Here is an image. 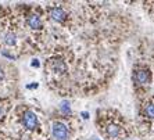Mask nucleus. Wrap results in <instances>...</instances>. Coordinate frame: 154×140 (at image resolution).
<instances>
[{
	"label": "nucleus",
	"mask_w": 154,
	"mask_h": 140,
	"mask_svg": "<svg viewBox=\"0 0 154 140\" xmlns=\"http://www.w3.org/2000/svg\"><path fill=\"white\" fill-rule=\"evenodd\" d=\"M101 132L108 140H121L126 136V129L124 125L114 118H108V121L106 119V122L101 125Z\"/></svg>",
	"instance_id": "1"
},
{
	"label": "nucleus",
	"mask_w": 154,
	"mask_h": 140,
	"mask_svg": "<svg viewBox=\"0 0 154 140\" xmlns=\"http://www.w3.org/2000/svg\"><path fill=\"white\" fill-rule=\"evenodd\" d=\"M20 122H21L22 128L25 130H28V132H35V130H39L40 128V122L38 115L32 110H29V108H24V112L20 117Z\"/></svg>",
	"instance_id": "2"
},
{
	"label": "nucleus",
	"mask_w": 154,
	"mask_h": 140,
	"mask_svg": "<svg viewBox=\"0 0 154 140\" xmlns=\"http://www.w3.org/2000/svg\"><path fill=\"white\" fill-rule=\"evenodd\" d=\"M142 114L147 121H154V103L153 101H149L143 105L142 108Z\"/></svg>",
	"instance_id": "8"
},
{
	"label": "nucleus",
	"mask_w": 154,
	"mask_h": 140,
	"mask_svg": "<svg viewBox=\"0 0 154 140\" xmlns=\"http://www.w3.org/2000/svg\"><path fill=\"white\" fill-rule=\"evenodd\" d=\"M26 25L32 29V31H38V29H40L43 26L42 18H40L38 14L28 15V18H26Z\"/></svg>",
	"instance_id": "7"
},
{
	"label": "nucleus",
	"mask_w": 154,
	"mask_h": 140,
	"mask_svg": "<svg viewBox=\"0 0 154 140\" xmlns=\"http://www.w3.org/2000/svg\"><path fill=\"white\" fill-rule=\"evenodd\" d=\"M4 43L7 44V46H14V44L17 43V36H15V33H13V32L6 33V35H4Z\"/></svg>",
	"instance_id": "9"
},
{
	"label": "nucleus",
	"mask_w": 154,
	"mask_h": 140,
	"mask_svg": "<svg viewBox=\"0 0 154 140\" xmlns=\"http://www.w3.org/2000/svg\"><path fill=\"white\" fill-rule=\"evenodd\" d=\"M4 112H6V111H4L3 105L0 104V119H2V118H3V117H4Z\"/></svg>",
	"instance_id": "12"
},
{
	"label": "nucleus",
	"mask_w": 154,
	"mask_h": 140,
	"mask_svg": "<svg viewBox=\"0 0 154 140\" xmlns=\"http://www.w3.org/2000/svg\"><path fill=\"white\" fill-rule=\"evenodd\" d=\"M47 67H49V71H53V74H56V75H65L67 71H68L67 62H65L64 58H61V57L50 58Z\"/></svg>",
	"instance_id": "4"
},
{
	"label": "nucleus",
	"mask_w": 154,
	"mask_h": 140,
	"mask_svg": "<svg viewBox=\"0 0 154 140\" xmlns=\"http://www.w3.org/2000/svg\"><path fill=\"white\" fill-rule=\"evenodd\" d=\"M51 129H53L54 140H68L69 132L65 123L60 122V121H54L53 125H51Z\"/></svg>",
	"instance_id": "5"
},
{
	"label": "nucleus",
	"mask_w": 154,
	"mask_h": 140,
	"mask_svg": "<svg viewBox=\"0 0 154 140\" xmlns=\"http://www.w3.org/2000/svg\"><path fill=\"white\" fill-rule=\"evenodd\" d=\"M61 111H63V114H69V112H71V110H69V104L67 103V101L61 103Z\"/></svg>",
	"instance_id": "10"
},
{
	"label": "nucleus",
	"mask_w": 154,
	"mask_h": 140,
	"mask_svg": "<svg viewBox=\"0 0 154 140\" xmlns=\"http://www.w3.org/2000/svg\"><path fill=\"white\" fill-rule=\"evenodd\" d=\"M4 78H6V74H4V69L0 67V83L4 81Z\"/></svg>",
	"instance_id": "11"
},
{
	"label": "nucleus",
	"mask_w": 154,
	"mask_h": 140,
	"mask_svg": "<svg viewBox=\"0 0 154 140\" xmlns=\"http://www.w3.org/2000/svg\"><path fill=\"white\" fill-rule=\"evenodd\" d=\"M133 82L140 87L147 86L151 82V71L147 67H137L133 71Z\"/></svg>",
	"instance_id": "3"
},
{
	"label": "nucleus",
	"mask_w": 154,
	"mask_h": 140,
	"mask_svg": "<svg viewBox=\"0 0 154 140\" xmlns=\"http://www.w3.org/2000/svg\"><path fill=\"white\" fill-rule=\"evenodd\" d=\"M47 10H49V15H50V18H53L54 21L58 22V24L65 22L67 21V18H68V14H67L61 7H49Z\"/></svg>",
	"instance_id": "6"
}]
</instances>
